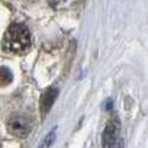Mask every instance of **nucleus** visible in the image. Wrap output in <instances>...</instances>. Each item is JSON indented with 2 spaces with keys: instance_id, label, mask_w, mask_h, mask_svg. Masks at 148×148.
Wrapping results in <instances>:
<instances>
[{
  "instance_id": "f257e3e1",
  "label": "nucleus",
  "mask_w": 148,
  "mask_h": 148,
  "mask_svg": "<svg viewBox=\"0 0 148 148\" xmlns=\"http://www.w3.org/2000/svg\"><path fill=\"white\" fill-rule=\"evenodd\" d=\"M3 46L13 53H25L30 48V33L21 23H13L4 34Z\"/></svg>"
},
{
  "instance_id": "f03ea898",
  "label": "nucleus",
  "mask_w": 148,
  "mask_h": 148,
  "mask_svg": "<svg viewBox=\"0 0 148 148\" xmlns=\"http://www.w3.org/2000/svg\"><path fill=\"white\" fill-rule=\"evenodd\" d=\"M103 148H123V140L121 138V129L117 120H110L107 123L101 138Z\"/></svg>"
},
{
  "instance_id": "7ed1b4c3",
  "label": "nucleus",
  "mask_w": 148,
  "mask_h": 148,
  "mask_svg": "<svg viewBox=\"0 0 148 148\" xmlns=\"http://www.w3.org/2000/svg\"><path fill=\"white\" fill-rule=\"evenodd\" d=\"M7 129L17 138H26L31 131V120L25 114H12L7 121Z\"/></svg>"
},
{
  "instance_id": "20e7f679",
  "label": "nucleus",
  "mask_w": 148,
  "mask_h": 148,
  "mask_svg": "<svg viewBox=\"0 0 148 148\" xmlns=\"http://www.w3.org/2000/svg\"><path fill=\"white\" fill-rule=\"evenodd\" d=\"M57 95H59V90L57 88H47L46 91L42 94L40 96V103H39V109H40L42 117H46L47 113L51 110L52 105H53L55 100H56Z\"/></svg>"
},
{
  "instance_id": "39448f33",
  "label": "nucleus",
  "mask_w": 148,
  "mask_h": 148,
  "mask_svg": "<svg viewBox=\"0 0 148 148\" xmlns=\"http://www.w3.org/2000/svg\"><path fill=\"white\" fill-rule=\"evenodd\" d=\"M55 139H56V129L49 131V133L44 136V139L40 142V144L38 146V148H49L52 144H53Z\"/></svg>"
},
{
  "instance_id": "423d86ee",
  "label": "nucleus",
  "mask_w": 148,
  "mask_h": 148,
  "mask_svg": "<svg viewBox=\"0 0 148 148\" xmlns=\"http://www.w3.org/2000/svg\"><path fill=\"white\" fill-rule=\"evenodd\" d=\"M12 79H13L12 72H10L8 68L3 66L1 68V84H3V86H5V84L10 83V82H12Z\"/></svg>"
},
{
  "instance_id": "0eeeda50",
  "label": "nucleus",
  "mask_w": 148,
  "mask_h": 148,
  "mask_svg": "<svg viewBox=\"0 0 148 148\" xmlns=\"http://www.w3.org/2000/svg\"><path fill=\"white\" fill-rule=\"evenodd\" d=\"M64 1H65V0H48L49 5H51V7H53V8L60 7L61 4H64Z\"/></svg>"
}]
</instances>
